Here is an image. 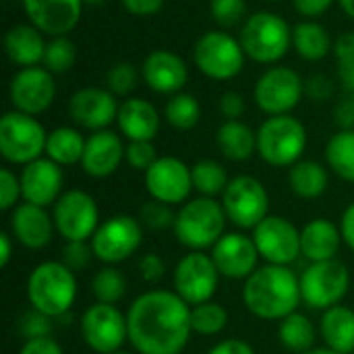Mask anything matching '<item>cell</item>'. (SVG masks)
Wrapping results in <instances>:
<instances>
[{
  "instance_id": "484cf974",
  "label": "cell",
  "mask_w": 354,
  "mask_h": 354,
  "mask_svg": "<svg viewBox=\"0 0 354 354\" xmlns=\"http://www.w3.org/2000/svg\"><path fill=\"white\" fill-rule=\"evenodd\" d=\"M118 131L129 141H151L160 131V114L143 97H127L116 116Z\"/></svg>"
},
{
  "instance_id": "603a6c76",
  "label": "cell",
  "mask_w": 354,
  "mask_h": 354,
  "mask_svg": "<svg viewBox=\"0 0 354 354\" xmlns=\"http://www.w3.org/2000/svg\"><path fill=\"white\" fill-rule=\"evenodd\" d=\"M141 79L156 93L174 95L180 93L187 85L189 71L178 54L170 50H153L143 58Z\"/></svg>"
},
{
  "instance_id": "7a4b0ae2",
  "label": "cell",
  "mask_w": 354,
  "mask_h": 354,
  "mask_svg": "<svg viewBox=\"0 0 354 354\" xmlns=\"http://www.w3.org/2000/svg\"><path fill=\"white\" fill-rule=\"evenodd\" d=\"M303 303L301 280L288 266L257 268L243 286V305L266 322H282Z\"/></svg>"
},
{
  "instance_id": "ac0fdd59",
  "label": "cell",
  "mask_w": 354,
  "mask_h": 354,
  "mask_svg": "<svg viewBox=\"0 0 354 354\" xmlns=\"http://www.w3.org/2000/svg\"><path fill=\"white\" fill-rule=\"evenodd\" d=\"M145 189L156 201L166 205H180L193 191L191 168L174 156H162L145 172Z\"/></svg>"
},
{
  "instance_id": "83f0119b",
  "label": "cell",
  "mask_w": 354,
  "mask_h": 354,
  "mask_svg": "<svg viewBox=\"0 0 354 354\" xmlns=\"http://www.w3.org/2000/svg\"><path fill=\"white\" fill-rule=\"evenodd\" d=\"M48 41L44 39V33L35 29L31 23L27 25H15L4 35V52L12 64L19 68L39 66L44 62Z\"/></svg>"
},
{
  "instance_id": "6da1fadb",
  "label": "cell",
  "mask_w": 354,
  "mask_h": 354,
  "mask_svg": "<svg viewBox=\"0 0 354 354\" xmlns=\"http://www.w3.org/2000/svg\"><path fill=\"white\" fill-rule=\"evenodd\" d=\"M129 342L139 354H180L193 334L191 305L174 290H147L127 311Z\"/></svg>"
},
{
  "instance_id": "bcb514c9",
  "label": "cell",
  "mask_w": 354,
  "mask_h": 354,
  "mask_svg": "<svg viewBox=\"0 0 354 354\" xmlns=\"http://www.w3.org/2000/svg\"><path fill=\"white\" fill-rule=\"evenodd\" d=\"M19 199H23L21 178L12 170L2 168L0 170V207L4 212H12L19 205Z\"/></svg>"
},
{
  "instance_id": "03108f58",
  "label": "cell",
  "mask_w": 354,
  "mask_h": 354,
  "mask_svg": "<svg viewBox=\"0 0 354 354\" xmlns=\"http://www.w3.org/2000/svg\"><path fill=\"white\" fill-rule=\"evenodd\" d=\"M114 354H131V353H120V351H118V353H114Z\"/></svg>"
},
{
  "instance_id": "003e7915",
  "label": "cell",
  "mask_w": 354,
  "mask_h": 354,
  "mask_svg": "<svg viewBox=\"0 0 354 354\" xmlns=\"http://www.w3.org/2000/svg\"><path fill=\"white\" fill-rule=\"evenodd\" d=\"M266 2H278V0H266Z\"/></svg>"
},
{
  "instance_id": "7bdbcfd3",
  "label": "cell",
  "mask_w": 354,
  "mask_h": 354,
  "mask_svg": "<svg viewBox=\"0 0 354 354\" xmlns=\"http://www.w3.org/2000/svg\"><path fill=\"white\" fill-rule=\"evenodd\" d=\"M209 15L224 29L236 27L247 21V0H212Z\"/></svg>"
},
{
  "instance_id": "be15d7a7",
  "label": "cell",
  "mask_w": 354,
  "mask_h": 354,
  "mask_svg": "<svg viewBox=\"0 0 354 354\" xmlns=\"http://www.w3.org/2000/svg\"><path fill=\"white\" fill-rule=\"evenodd\" d=\"M303 354H340V353H336V351H332V348H328V346H324V348H311V351H307V353H303Z\"/></svg>"
},
{
  "instance_id": "f5cc1de1",
  "label": "cell",
  "mask_w": 354,
  "mask_h": 354,
  "mask_svg": "<svg viewBox=\"0 0 354 354\" xmlns=\"http://www.w3.org/2000/svg\"><path fill=\"white\" fill-rule=\"evenodd\" d=\"M334 118H336V124L340 127V131H354V95L353 93H344V97L336 104Z\"/></svg>"
},
{
  "instance_id": "91938a15",
  "label": "cell",
  "mask_w": 354,
  "mask_h": 354,
  "mask_svg": "<svg viewBox=\"0 0 354 354\" xmlns=\"http://www.w3.org/2000/svg\"><path fill=\"white\" fill-rule=\"evenodd\" d=\"M334 54H336L338 60L354 58V31L342 33V35L334 41Z\"/></svg>"
},
{
  "instance_id": "cb8c5ba5",
  "label": "cell",
  "mask_w": 354,
  "mask_h": 354,
  "mask_svg": "<svg viewBox=\"0 0 354 354\" xmlns=\"http://www.w3.org/2000/svg\"><path fill=\"white\" fill-rule=\"evenodd\" d=\"M127 145L114 131H95L87 137L85 151L81 158V168L91 178L112 176L124 160Z\"/></svg>"
},
{
  "instance_id": "e7e4bbea",
  "label": "cell",
  "mask_w": 354,
  "mask_h": 354,
  "mask_svg": "<svg viewBox=\"0 0 354 354\" xmlns=\"http://www.w3.org/2000/svg\"><path fill=\"white\" fill-rule=\"evenodd\" d=\"M85 4H91V6H97V4H104V2H108V0H83Z\"/></svg>"
},
{
  "instance_id": "4dcf8cb0",
  "label": "cell",
  "mask_w": 354,
  "mask_h": 354,
  "mask_svg": "<svg viewBox=\"0 0 354 354\" xmlns=\"http://www.w3.org/2000/svg\"><path fill=\"white\" fill-rule=\"evenodd\" d=\"M292 48L303 60L317 62L332 52L334 44L328 29L319 21L305 19L292 27Z\"/></svg>"
},
{
  "instance_id": "681fc988",
  "label": "cell",
  "mask_w": 354,
  "mask_h": 354,
  "mask_svg": "<svg viewBox=\"0 0 354 354\" xmlns=\"http://www.w3.org/2000/svg\"><path fill=\"white\" fill-rule=\"evenodd\" d=\"M139 274L145 282L158 284L166 276V263L158 253H147L139 259Z\"/></svg>"
},
{
  "instance_id": "ab89813d",
  "label": "cell",
  "mask_w": 354,
  "mask_h": 354,
  "mask_svg": "<svg viewBox=\"0 0 354 354\" xmlns=\"http://www.w3.org/2000/svg\"><path fill=\"white\" fill-rule=\"evenodd\" d=\"M75 62H77V48L68 39V35L50 37L41 66H46L52 75H60V73L71 71L75 66Z\"/></svg>"
},
{
  "instance_id": "836d02e7",
  "label": "cell",
  "mask_w": 354,
  "mask_h": 354,
  "mask_svg": "<svg viewBox=\"0 0 354 354\" xmlns=\"http://www.w3.org/2000/svg\"><path fill=\"white\" fill-rule=\"evenodd\" d=\"M278 340L290 353H307V351L315 348V326L307 315L295 311L280 322Z\"/></svg>"
},
{
  "instance_id": "8d00e7d4",
  "label": "cell",
  "mask_w": 354,
  "mask_h": 354,
  "mask_svg": "<svg viewBox=\"0 0 354 354\" xmlns=\"http://www.w3.org/2000/svg\"><path fill=\"white\" fill-rule=\"evenodd\" d=\"M164 116L172 129L191 131L197 127V122L201 118V106L195 95L180 91V93L170 95V100L164 106Z\"/></svg>"
},
{
  "instance_id": "6f0895ef",
  "label": "cell",
  "mask_w": 354,
  "mask_h": 354,
  "mask_svg": "<svg viewBox=\"0 0 354 354\" xmlns=\"http://www.w3.org/2000/svg\"><path fill=\"white\" fill-rule=\"evenodd\" d=\"M338 81L346 93L354 95V58L338 60Z\"/></svg>"
},
{
  "instance_id": "e0dca14e",
  "label": "cell",
  "mask_w": 354,
  "mask_h": 354,
  "mask_svg": "<svg viewBox=\"0 0 354 354\" xmlns=\"http://www.w3.org/2000/svg\"><path fill=\"white\" fill-rule=\"evenodd\" d=\"M253 243L272 266H292L301 253V230L282 216H268L253 228Z\"/></svg>"
},
{
  "instance_id": "9a60e30c",
  "label": "cell",
  "mask_w": 354,
  "mask_h": 354,
  "mask_svg": "<svg viewBox=\"0 0 354 354\" xmlns=\"http://www.w3.org/2000/svg\"><path fill=\"white\" fill-rule=\"evenodd\" d=\"M172 282L174 292L185 303L195 307L214 299L220 282V272L212 255H205L203 251H191L176 263Z\"/></svg>"
},
{
  "instance_id": "11a10c76",
  "label": "cell",
  "mask_w": 354,
  "mask_h": 354,
  "mask_svg": "<svg viewBox=\"0 0 354 354\" xmlns=\"http://www.w3.org/2000/svg\"><path fill=\"white\" fill-rule=\"evenodd\" d=\"M19 354H64L60 344L46 336V338H33V340H25L23 348Z\"/></svg>"
},
{
  "instance_id": "816d5d0a",
  "label": "cell",
  "mask_w": 354,
  "mask_h": 354,
  "mask_svg": "<svg viewBox=\"0 0 354 354\" xmlns=\"http://www.w3.org/2000/svg\"><path fill=\"white\" fill-rule=\"evenodd\" d=\"M334 2L336 0H292L297 12L303 15L305 19H311V21H317L322 15H326Z\"/></svg>"
},
{
  "instance_id": "f546056e",
  "label": "cell",
  "mask_w": 354,
  "mask_h": 354,
  "mask_svg": "<svg viewBox=\"0 0 354 354\" xmlns=\"http://www.w3.org/2000/svg\"><path fill=\"white\" fill-rule=\"evenodd\" d=\"M222 156L230 162H247L257 151V131L243 120H226L216 135Z\"/></svg>"
},
{
  "instance_id": "7c38bea8",
  "label": "cell",
  "mask_w": 354,
  "mask_h": 354,
  "mask_svg": "<svg viewBox=\"0 0 354 354\" xmlns=\"http://www.w3.org/2000/svg\"><path fill=\"white\" fill-rule=\"evenodd\" d=\"M52 218L64 241H91L102 224L95 199L81 189L64 191L52 205Z\"/></svg>"
},
{
  "instance_id": "2e32d148",
  "label": "cell",
  "mask_w": 354,
  "mask_h": 354,
  "mask_svg": "<svg viewBox=\"0 0 354 354\" xmlns=\"http://www.w3.org/2000/svg\"><path fill=\"white\" fill-rule=\"evenodd\" d=\"M8 100L15 110L29 114V116H39L56 100V81L54 75L46 66H29V68H19L8 85Z\"/></svg>"
},
{
  "instance_id": "f1b7e54d",
  "label": "cell",
  "mask_w": 354,
  "mask_h": 354,
  "mask_svg": "<svg viewBox=\"0 0 354 354\" xmlns=\"http://www.w3.org/2000/svg\"><path fill=\"white\" fill-rule=\"evenodd\" d=\"M319 334L328 348L340 354L354 353V311L351 307L336 305L324 311Z\"/></svg>"
},
{
  "instance_id": "e575fe53",
  "label": "cell",
  "mask_w": 354,
  "mask_h": 354,
  "mask_svg": "<svg viewBox=\"0 0 354 354\" xmlns=\"http://www.w3.org/2000/svg\"><path fill=\"white\" fill-rule=\"evenodd\" d=\"M326 162L336 176L354 183V131H338L326 145Z\"/></svg>"
},
{
  "instance_id": "60d3db41",
  "label": "cell",
  "mask_w": 354,
  "mask_h": 354,
  "mask_svg": "<svg viewBox=\"0 0 354 354\" xmlns=\"http://www.w3.org/2000/svg\"><path fill=\"white\" fill-rule=\"evenodd\" d=\"M139 77L141 71H137L131 62H116L110 66L106 75V85L116 97H127L137 89Z\"/></svg>"
},
{
  "instance_id": "ffe728a7",
  "label": "cell",
  "mask_w": 354,
  "mask_h": 354,
  "mask_svg": "<svg viewBox=\"0 0 354 354\" xmlns=\"http://www.w3.org/2000/svg\"><path fill=\"white\" fill-rule=\"evenodd\" d=\"M212 259L220 272V276L230 280H247L259 261V251L253 243V236L243 232H226L214 247Z\"/></svg>"
},
{
  "instance_id": "9f6ffc18",
  "label": "cell",
  "mask_w": 354,
  "mask_h": 354,
  "mask_svg": "<svg viewBox=\"0 0 354 354\" xmlns=\"http://www.w3.org/2000/svg\"><path fill=\"white\" fill-rule=\"evenodd\" d=\"M207 354H255L253 346L245 340H239V338H228V340H222L218 342L216 346L209 348Z\"/></svg>"
},
{
  "instance_id": "5b68a950",
  "label": "cell",
  "mask_w": 354,
  "mask_h": 354,
  "mask_svg": "<svg viewBox=\"0 0 354 354\" xmlns=\"http://www.w3.org/2000/svg\"><path fill=\"white\" fill-rule=\"evenodd\" d=\"M239 41L253 62L276 64L292 48V27L276 12L257 10L243 23Z\"/></svg>"
},
{
  "instance_id": "ee69618b",
  "label": "cell",
  "mask_w": 354,
  "mask_h": 354,
  "mask_svg": "<svg viewBox=\"0 0 354 354\" xmlns=\"http://www.w3.org/2000/svg\"><path fill=\"white\" fill-rule=\"evenodd\" d=\"M158 158L160 156L156 153V147L151 141H129L127 143L124 162L139 172H147L156 164Z\"/></svg>"
},
{
  "instance_id": "44dd1931",
  "label": "cell",
  "mask_w": 354,
  "mask_h": 354,
  "mask_svg": "<svg viewBox=\"0 0 354 354\" xmlns=\"http://www.w3.org/2000/svg\"><path fill=\"white\" fill-rule=\"evenodd\" d=\"M83 4V0H23V10L44 35L62 37L79 25Z\"/></svg>"
},
{
  "instance_id": "74e56055",
  "label": "cell",
  "mask_w": 354,
  "mask_h": 354,
  "mask_svg": "<svg viewBox=\"0 0 354 354\" xmlns=\"http://www.w3.org/2000/svg\"><path fill=\"white\" fill-rule=\"evenodd\" d=\"M191 326L195 334L218 336L228 326V311L216 301L195 305L191 307Z\"/></svg>"
},
{
  "instance_id": "d6a6232c",
  "label": "cell",
  "mask_w": 354,
  "mask_h": 354,
  "mask_svg": "<svg viewBox=\"0 0 354 354\" xmlns=\"http://www.w3.org/2000/svg\"><path fill=\"white\" fill-rule=\"evenodd\" d=\"M87 139L79 129L73 127H58L48 133L46 143V158L56 162L58 166H75L81 164Z\"/></svg>"
},
{
  "instance_id": "7dc6e473",
  "label": "cell",
  "mask_w": 354,
  "mask_h": 354,
  "mask_svg": "<svg viewBox=\"0 0 354 354\" xmlns=\"http://www.w3.org/2000/svg\"><path fill=\"white\" fill-rule=\"evenodd\" d=\"M21 334L25 336V340L50 336L52 334V317H48L35 309H29L21 319Z\"/></svg>"
},
{
  "instance_id": "f6af8a7d",
  "label": "cell",
  "mask_w": 354,
  "mask_h": 354,
  "mask_svg": "<svg viewBox=\"0 0 354 354\" xmlns=\"http://www.w3.org/2000/svg\"><path fill=\"white\" fill-rule=\"evenodd\" d=\"M93 255V249H91V243L87 241H66L64 247H62V257L60 261L73 270V272H81L89 266Z\"/></svg>"
},
{
  "instance_id": "db71d44e",
  "label": "cell",
  "mask_w": 354,
  "mask_h": 354,
  "mask_svg": "<svg viewBox=\"0 0 354 354\" xmlns=\"http://www.w3.org/2000/svg\"><path fill=\"white\" fill-rule=\"evenodd\" d=\"M122 8L135 17H153L164 8L166 0H120Z\"/></svg>"
},
{
  "instance_id": "f907efd6",
  "label": "cell",
  "mask_w": 354,
  "mask_h": 354,
  "mask_svg": "<svg viewBox=\"0 0 354 354\" xmlns=\"http://www.w3.org/2000/svg\"><path fill=\"white\" fill-rule=\"evenodd\" d=\"M245 97L239 91H226L220 97V112L224 114L226 120H241V116L245 114Z\"/></svg>"
},
{
  "instance_id": "277c9868",
  "label": "cell",
  "mask_w": 354,
  "mask_h": 354,
  "mask_svg": "<svg viewBox=\"0 0 354 354\" xmlns=\"http://www.w3.org/2000/svg\"><path fill=\"white\" fill-rule=\"evenodd\" d=\"M226 212L222 201L212 197H197L176 212L174 220V236L176 241L191 251L212 249L226 232Z\"/></svg>"
},
{
  "instance_id": "b9f144b4",
  "label": "cell",
  "mask_w": 354,
  "mask_h": 354,
  "mask_svg": "<svg viewBox=\"0 0 354 354\" xmlns=\"http://www.w3.org/2000/svg\"><path fill=\"white\" fill-rule=\"evenodd\" d=\"M174 220H176V212L172 209V205H166L162 201H147L143 203L141 212H139V222L149 228V230H168L174 228Z\"/></svg>"
},
{
  "instance_id": "30bf717a",
  "label": "cell",
  "mask_w": 354,
  "mask_h": 354,
  "mask_svg": "<svg viewBox=\"0 0 354 354\" xmlns=\"http://www.w3.org/2000/svg\"><path fill=\"white\" fill-rule=\"evenodd\" d=\"M305 95V79L290 66H270L255 83L253 97L268 116L290 114Z\"/></svg>"
},
{
  "instance_id": "ba28073f",
  "label": "cell",
  "mask_w": 354,
  "mask_h": 354,
  "mask_svg": "<svg viewBox=\"0 0 354 354\" xmlns=\"http://www.w3.org/2000/svg\"><path fill=\"white\" fill-rule=\"evenodd\" d=\"M247 54L239 41L226 31H205L193 46V62L207 79L230 81L241 75Z\"/></svg>"
},
{
  "instance_id": "9c48e42d",
  "label": "cell",
  "mask_w": 354,
  "mask_h": 354,
  "mask_svg": "<svg viewBox=\"0 0 354 354\" xmlns=\"http://www.w3.org/2000/svg\"><path fill=\"white\" fill-rule=\"evenodd\" d=\"M299 280L303 303L315 311H328L342 305L351 288V272L338 259L309 263Z\"/></svg>"
},
{
  "instance_id": "4fadbf2b",
  "label": "cell",
  "mask_w": 354,
  "mask_h": 354,
  "mask_svg": "<svg viewBox=\"0 0 354 354\" xmlns=\"http://www.w3.org/2000/svg\"><path fill=\"white\" fill-rule=\"evenodd\" d=\"M141 241L143 224L133 216L118 214L104 220L89 243L95 259L106 266H116L120 261H127L141 247Z\"/></svg>"
},
{
  "instance_id": "c3c4849f",
  "label": "cell",
  "mask_w": 354,
  "mask_h": 354,
  "mask_svg": "<svg viewBox=\"0 0 354 354\" xmlns=\"http://www.w3.org/2000/svg\"><path fill=\"white\" fill-rule=\"evenodd\" d=\"M334 93V81L326 73H313L305 79V95L313 102H328Z\"/></svg>"
},
{
  "instance_id": "f35d334b",
  "label": "cell",
  "mask_w": 354,
  "mask_h": 354,
  "mask_svg": "<svg viewBox=\"0 0 354 354\" xmlns=\"http://www.w3.org/2000/svg\"><path fill=\"white\" fill-rule=\"evenodd\" d=\"M91 292L97 303L116 305L127 295V280H124L122 272H118L114 266H106L93 276Z\"/></svg>"
},
{
  "instance_id": "4316f807",
  "label": "cell",
  "mask_w": 354,
  "mask_h": 354,
  "mask_svg": "<svg viewBox=\"0 0 354 354\" xmlns=\"http://www.w3.org/2000/svg\"><path fill=\"white\" fill-rule=\"evenodd\" d=\"M340 243L342 232L328 218H315L301 230V253L309 263L336 259Z\"/></svg>"
},
{
  "instance_id": "680465c9",
  "label": "cell",
  "mask_w": 354,
  "mask_h": 354,
  "mask_svg": "<svg viewBox=\"0 0 354 354\" xmlns=\"http://www.w3.org/2000/svg\"><path fill=\"white\" fill-rule=\"evenodd\" d=\"M340 232H342V241L348 245L351 251H354V201L344 209V214H342Z\"/></svg>"
},
{
  "instance_id": "7402d4cb",
  "label": "cell",
  "mask_w": 354,
  "mask_h": 354,
  "mask_svg": "<svg viewBox=\"0 0 354 354\" xmlns=\"http://www.w3.org/2000/svg\"><path fill=\"white\" fill-rule=\"evenodd\" d=\"M21 191L23 201L48 207L58 201V197L64 193V174L62 166L52 162L50 158H39L27 166H23L21 174Z\"/></svg>"
},
{
  "instance_id": "8fae6325",
  "label": "cell",
  "mask_w": 354,
  "mask_h": 354,
  "mask_svg": "<svg viewBox=\"0 0 354 354\" xmlns=\"http://www.w3.org/2000/svg\"><path fill=\"white\" fill-rule=\"evenodd\" d=\"M222 205L228 220L243 230H253L261 220L270 216V195L263 183L249 174L230 178L222 195Z\"/></svg>"
},
{
  "instance_id": "94428289",
  "label": "cell",
  "mask_w": 354,
  "mask_h": 354,
  "mask_svg": "<svg viewBox=\"0 0 354 354\" xmlns=\"http://www.w3.org/2000/svg\"><path fill=\"white\" fill-rule=\"evenodd\" d=\"M12 259V234H0V268H6Z\"/></svg>"
},
{
  "instance_id": "6125c7cd",
  "label": "cell",
  "mask_w": 354,
  "mask_h": 354,
  "mask_svg": "<svg viewBox=\"0 0 354 354\" xmlns=\"http://www.w3.org/2000/svg\"><path fill=\"white\" fill-rule=\"evenodd\" d=\"M336 2L340 4V8L354 21V0H336Z\"/></svg>"
},
{
  "instance_id": "3957f363",
  "label": "cell",
  "mask_w": 354,
  "mask_h": 354,
  "mask_svg": "<svg viewBox=\"0 0 354 354\" xmlns=\"http://www.w3.org/2000/svg\"><path fill=\"white\" fill-rule=\"evenodd\" d=\"M27 301L31 309L58 319L64 317L77 299V278L62 261H44L27 278Z\"/></svg>"
},
{
  "instance_id": "d6986e66",
  "label": "cell",
  "mask_w": 354,
  "mask_h": 354,
  "mask_svg": "<svg viewBox=\"0 0 354 354\" xmlns=\"http://www.w3.org/2000/svg\"><path fill=\"white\" fill-rule=\"evenodd\" d=\"M120 104L110 89L102 87H83L77 89L68 100L71 120L87 131H104L118 116Z\"/></svg>"
},
{
  "instance_id": "5bb4252c",
  "label": "cell",
  "mask_w": 354,
  "mask_h": 354,
  "mask_svg": "<svg viewBox=\"0 0 354 354\" xmlns=\"http://www.w3.org/2000/svg\"><path fill=\"white\" fill-rule=\"evenodd\" d=\"M83 342L97 354H114L129 340L127 315L116 305L95 303L81 317Z\"/></svg>"
},
{
  "instance_id": "8992f818",
  "label": "cell",
  "mask_w": 354,
  "mask_h": 354,
  "mask_svg": "<svg viewBox=\"0 0 354 354\" xmlns=\"http://www.w3.org/2000/svg\"><path fill=\"white\" fill-rule=\"evenodd\" d=\"M307 147V129L292 114L268 116L257 129V153L274 168H290L301 162Z\"/></svg>"
},
{
  "instance_id": "d4e9b609",
  "label": "cell",
  "mask_w": 354,
  "mask_h": 354,
  "mask_svg": "<svg viewBox=\"0 0 354 354\" xmlns=\"http://www.w3.org/2000/svg\"><path fill=\"white\" fill-rule=\"evenodd\" d=\"M54 230V218L46 212V207L23 201L10 212V234L25 249L39 251L48 247Z\"/></svg>"
},
{
  "instance_id": "d590c367",
  "label": "cell",
  "mask_w": 354,
  "mask_h": 354,
  "mask_svg": "<svg viewBox=\"0 0 354 354\" xmlns=\"http://www.w3.org/2000/svg\"><path fill=\"white\" fill-rule=\"evenodd\" d=\"M193 174V189L199 191L201 197L216 199L218 195H224L230 178L226 168L216 160H199L191 166Z\"/></svg>"
},
{
  "instance_id": "52a82bcc",
  "label": "cell",
  "mask_w": 354,
  "mask_h": 354,
  "mask_svg": "<svg viewBox=\"0 0 354 354\" xmlns=\"http://www.w3.org/2000/svg\"><path fill=\"white\" fill-rule=\"evenodd\" d=\"M48 133L44 124L29 114L10 110L0 118V153L6 162L27 166L46 153Z\"/></svg>"
},
{
  "instance_id": "1f68e13d",
  "label": "cell",
  "mask_w": 354,
  "mask_h": 354,
  "mask_svg": "<svg viewBox=\"0 0 354 354\" xmlns=\"http://www.w3.org/2000/svg\"><path fill=\"white\" fill-rule=\"evenodd\" d=\"M288 185H290V191L297 197H301V199H317L328 191L330 174L319 162L301 160L295 166H290Z\"/></svg>"
}]
</instances>
